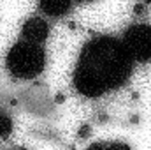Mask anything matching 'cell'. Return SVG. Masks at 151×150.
<instances>
[{"instance_id":"277c9868","label":"cell","mask_w":151,"mask_h":150,"mask_svg":"<svg viewBox=\"0 0 151 150\" xmlns=\"http://www.w3.org/2000/svg\"><path fill=\"white\" fill-rule=\"evenodd\" d=\"M21 36L25 37V41L42 44L46 39L49 37V25H47V21H46V20L37 18V16L28 18V20L23 23Z\"/></svg>"},{"instance_id":"8992f818","label":"cell","mask_w":151,"mask_h":150,"mask_svg":"<svg viewBox=\"0 0 151 150\" xmlns=\"http://www.w3.org/2000/svg\"><path fill=\"white\" fill-rule=\"evenodd\" d=\"M12 131V122L5 113L0 111V138H7Z\"/></svg>"},{"instance_id":"ba28073f","label":"cell","mask_w":151,"mask_h":150,"mask_svg":"<svg viewBox=\"0 0 151 150\" xmlns=\"http://www.w3.org/2000/svg\"><path fill=\"white\" fill-rule=\"evenodd\" d=\"M79 2H91V0H79Z\"/></svg>"},{"instance_id":"6da1fadb","label":"cell","mask_w":151,"mask_h":150,"mask_svg":"<svg viewBox=\"0 0 151 150\" xmlns=\"http://www.w3.org/2000/svg\"><path fill=\"white\" fill-rule=\"evenodd\" d=\"M134 71V58L123 41L100 36L86 42L77 57L72 74L76 90L90 99L106 95L127 83Z\"/></svg>"},{"instance_id":"3957f363","label":"cell","mask_w":151,"mask_h":150,"mask_svg":"<svg viewBox=\"0 0 151 150\" xmlns=\"http://www.w3.org/2000/svg\"><path fill=\"white\" fill-rule=\"evenodd\" d=\"M123 44L134 62L151 60V25L139 23L128 27L123 36Z\"/></svg>"},{"instance_id":"7a4b0ae2","label":"cell","mask_w":151,"mask_h":150,"mask_svg":"<svg viewBox=\"0 0 151 150\" xmlns=\"http://www.w3.org/2000/svg\"><path fill=\"white\" fill-rule=\"evenodd\" d=\"M5 66L11 76L18 79H32L44 71L46 53L42 46L30 41H19L11 46L5 57Z\"/></svg>"},{"instance_id":"52a82bcc","label":"cell","mask_w":151,"mask_h":150,"mask_svg":"<svg viewBox=\"0 0 151 150\" xmlns=\"http://www.w3.org/2000/svg\"><path fill=\"white\" fill-rule=\"evenodd\" d=\"M91 147H127L123 143H116V141H104V143H95Z\"/></svg>"},{"instance_id":"5b68a950","label":"cell","mask_w":151,"mask_h":150,"mask_svg":"<svg viewBox=\"0 0 151 150\" xmlns=\"http://www.w3.org/2000/svg\"><path fill=\"white\" fill-rule=\"evenodd\" d=\"M72 0H39V7L51 18H60L70 11Z\"/></svg>"}]
</instances>
